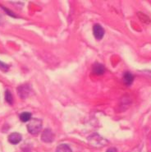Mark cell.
<instances>
[{"mask_svg":"<svg viewBox=\"0 0 151 152\" xmlns=\"http://www.w3.org/2000/svg\"><path fill=\"white\" fill-rule=\"evenodd\" d=\"M55 152H71V150L66 144H62V145H59L57 147Z\"/></svg>","mask_w":151,"mask_h":152,"instance_id":"obj_9","label":"cell"},{"mask_svg":"<svg viewBox=\"0 0 151 152\" xmlns=\"http://www.w3.org/2000/svg\"><path fill=\"white\" fill-rule=\"evenodd\" d=\"M93 32H94V36L96 38V39H101L104 37V30L102 26L98 24H95L93 27Z\"/></svg>","mask_w":151,"mask_h":152,"instance_id":"obj_4","label":"cell"},{"mask_svg":"<svg viewBox=\"0 0 151 152\" xmlns=\"http://www.w3.org/2000/svg\"><path fill=\"white\" fill-rule=\"evenodd\" d=\"M88 141L91 145H95V146H102L106 144V140H104V138L96 133L88 137Z\"/></svg>","mask_w":151,"mask_h":152,"instance_id":"obj_2","label":"cell"},{"mask_svg":"<svg viewBox=\"0 0 151 152\" xmlns=\"http://www.w3.org/2000/svg\"><path fill=\"white\" fill-rule=\"evenodd\" d=\"M18 91V95L21 96L22 99H26V98H27L30 96L31 91V89L30 88V86L28 85H23L19 86Z\"/></svg>","mask_w":151,"mask_h":152,"instance_id":"obj_3","label":"cell"},{"mask_svg":"<svg viewBox=\"0 0 151 152\" xmlns=\"http://www.w3.org/2000/svg\"><path fill=\"white\" fill-rule=\"evenodd\" d=\"M8 68H9V67L7 66V64H4L3 62H0V69H1L2 71L7 72V70H8Z\"/></svg>","mask_w":151,"mask_h":152,"instance_id":"obj_13","label":"cell"},{"mask_svg":"<svg viewBox=\"0 0 151 152\" xmlns=\"http://www.w3.org/2000/svg\"><path fill=\"white\" fill-rule=\"evenodd\" d=\"M8 141H9L10 143L13 144V145L18 144L21 141V135L18 133V132H13V133L9 135Z\"/></svg>","mask_w":151,"mask_h":152,"instance_id":"obj_6","label":"cell"},{"mask_svg":"<svg viewBox=\"0 0 151 152\" xmlns=\"http://www.w3.org/2000/svg\"><path fill=\"white\" fill-rule=\"evenodd\" d=\"M31 113L29 112H24V113H21V115H20V119L24 123L31 120Z\"/></svg>","mask_w":151,"mask_h":152,"instance_id":"obj_10","label":"cell"},{"mask_svg":"<svg viewBox=\"0 0 151 152\" xmlns=\"http://www.w3.org/2000/svg\"><path fill=\"white\" fill-rule=\"evenodd\" d=\"M105 71V68L103 66L102 64H95L94 66H93V72L98 75L103 74Z\"/></svg>","mask_w":151,"mask_h":152,"instance_id":"obj_7","label":"cell"},{"mask_svg":"<svg viewBox=\"0 0 151 152\" xmlns=\"http://www.w3.org/2000/svg\"><path fill=\"white\" fill-rule=\"evenodd\" d=\"M106 152H117V149L114 148V147H112V148H109Z\"/></svg>","mask_w":151,"mask_h":152,"instance_id":"obj_15","label":"cell"},{"mask_svg":"<svg viewBox=\"0 0 151 152\" xmlns=\"http://www.w3.org/2000/svg\"><path fill=\"white\" fill-rule=\"evenodd\" d=\"M41 128H42V121L37 118H33L32 120L30 121V123L27 125L28 132L32 135L38 134L41 130Z\"/></svg>","mask_w":151,"mask_h":152,"instance_id":"obj_1","label":"cell"},{"mask_svg":"<svg viewBox=\"0 0 151 152\" xmlns=\"http://www.w3.org/2000/svg\"><path fill=\"white\" fill-rule=\"evenodd\" d=\"M5 99L7 100V102H8L9 104H12V94L11 92L7 90L6 92H5Z\"/></svg>","mask_w":151,"mask_h":152,"instance_id":"obj_12","label":"cell"},{"mask_svg":"<svg viewBox=\"0 0 151 152\" xmlns=\"http://www.w3.org/2000/svg\"><path fill=\"white\" fill-rule=\"evenodd\" d=\"M3 8H4V10L6 11V12H7V14L11 15L12 17H16V15H15L14 13H12V12H11V11H9L8 9H7V8H5V7H3Z\"/></svg>","mask_w":151,"mask_h":152,"instance_id":"obj_14","label":"cell"},{"mask_svg":"<svg viewBox=\"0 0 151 152\" xmlns=\"http://www.w3.org/2000/svg\"><path fill=\"white\" fill-rule=\"evenodd\" d=\"M53 133L50 129H46L44 131V132L41 135V139L43 142H46V143H49L53 141Z\"/></svg>","mask_w":151,"mask_h":152,"instance_id":"obj_5","label":"cell"},{"mask_svg":"<svg viewBox=\"0 0 151 152\" xmlns=\"http://www.w3.org/2000/svg\"><path fill=\"white\" fill-rule=\"evenodd\" d=\"M134 77L133 75L130 73V72H126L124 76H123V81L125 82V84L127 86L131 85L133 82Z\"/></svg>","mask_w":151,"mask_h":152,"instance_id":"obj_8","label":"cell"},{"mask_svg":"<svg viewBox=\"0 0 151 152\" xmlns=\"http://www.w3.org/2000/svg\"><path fill=\"white\" fill-rule=\"evenodd\" d=\"M137 15L139 16V18L141 19V21H142L144 23H150V19L149 17H147L146 15H144V13H142V12H138Z\"/></svg>","mask_w":151,"mask_h":152,"instance_id":"obj_11","label":"cell"}]
</instances>
